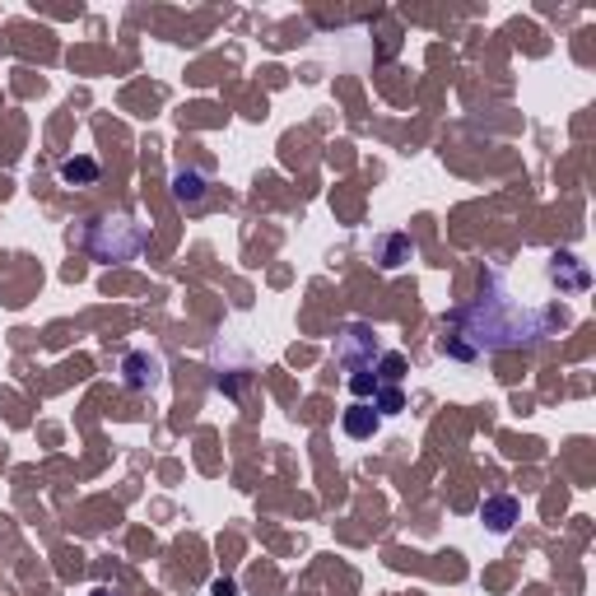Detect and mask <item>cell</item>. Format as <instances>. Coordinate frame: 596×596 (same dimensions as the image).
<instances>
[{
	"label": "cell",
	"mask_w": 596,
	"mask_h": 596,
	"mask_svg": "<svg viewBox=\"0 0 596 596\" xmlns=\"http://www.w3.org/2000/svg\"><path fill=\"white\" fill-rule=\"evenodd\" d=\"M462 317H480V327H462V321H452L456 336H443V340H462L471 336V345L462 349V364L480 359V355H494V349H512V345H536L555 327L550 312H531V308H518L508 293H499V275H490V293H480L471 308H456Z\"/></svg>",
	"instance_id": "6da1fadb"
},
{
	"label": "cell",
	"mask_w": 596,
	"mask_h": 596,
	"mask_svg": "<svg viewBox=\"0 0 596 596\" xmlns=\"http://www.w3.org/2000/svg\"><path fill=\"white\" fill-rule=\"evenodd\" d=\"M336 359L349 368V373H373L377 377V359H383V340H377V331L368 327H345L340 345H336Z\"/></svg>",
	"instance_id": "7a4b0ae2"
},
{
	"label": "cell",
	"mask_w": 596,
	"mask_h": 596,
	"mask_svg": "<svg viewBox=\"0 0 596 596\" xmlns=\"http://www.w3.org/2000/svg\"><path fill=\"white\" fill-rule=\"evenodd\" d=\"M122 383L131 387V392H145V387H158V373H164V364H158L154 355H145V349H135V355H126L122 359Z\"/></svg>",
	"instance_id": "3957f363"
},
{
	"label": "cell",
	"mask_w": 596,
	"mask_h": 596,
	"mask_svg": "<svg viewBox=\"0 0 596 596\" xmlns=\"http://www.w3.org/2000/svg\"><path fill=\"white\" fill-rule=\"evenodd\" d=\"M522 518V503L512 499V494H494V499H484L480 503V522L490 527V531H512V522Z\"/></svg>",
	"instance_id": "277c9868"
},
{
	"label": "cell",
	"mask_w": 596,
	"mask_h": 596,
	"mask_svg": "<svg viewBox=\"0 0 596 596\" xmlns=\"http://www.w3.org/2000/svg\"><path fill=\"white\" fill-rule=\"evenodd\" d=\"M377 424H383V415H377L368 401H355V405L345 411V433H349V438H373Z\"/></svg>",
	"instance_id": "5b68a950"
},
{
	"label": "cell",
	"mask_w": 596,
	"mask_h": 596,
	"mask_svg": "<svg viewBox=\"0 0 596 596\" xmlns=\"http://www.w3.org/2000/svg\"><path fill=\"white\" fill-rule=\"evenodd\" d=\"M61 182L66 186H94L98 182V158H89V154L66 158V164H61Z\"/></svg>",
	"instance_id": "8992f818"
},
{
	"label": "cell",
	"mask_w": 596,
	"mask_h": 596,
	"mask_svg": "<svg viewBox=\"0 0 596 596\" xmlns=\"http://www.w3.org/2000/svg\"><path fill=\"white\" fill-rule=\"evenodd\" d=\"M173 196H177L182 205H201V201H205V177H201V173H177V177H173Z\"/></svg>",
	"instance_id": "52a82bcc"
},
{
	"label": "cell",
	"mask_w": 596,
	"mask_h": 596,
	"mask_svg": "<svg viewBox=\"0 0 596 596\" xmlns=\"http://www.w3.org/2000/svg\"><path fill=\"white\" fill-rule=\"evenodd\" d=\"M373 411H377V415H396V411H405L401 387H377V392H373Z\"/></svg>",
	"instance_id": "ba28073f"
},
{
	"label": "cell",
	"mask_w": 596,
	"mask_h": 596,
	"mask_svg": "<svg viewBox=\"0 0 596 596\" xmlns=\"http://www.w3.org/2000/svg\"><path fill=\"white\" fill-rule=\"evenodd\" d=\"M383 248H387V257H383V266L392 270V266H396V252H411V238H387V242H383Z\"/></svg>",
	"instance_id": "9c48e42d"
},
{
	"label": "cell",
	"mask_w": 596,
	"mask_h": 596,
	"mask_svg": "<svg viewBox=\"0 0 596 596\" xmlns=\"http://www.w3.org/2000/svg\"><path fill=\"white\" fill-rule=\"evenodd\" d=\"M94 596H117V591H107V587H98V591H94Z\"/></svg>",
	"instance_id": "30bf717a"
}]
</instances>
